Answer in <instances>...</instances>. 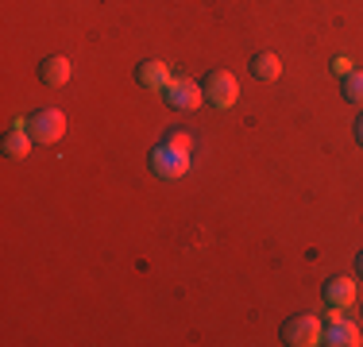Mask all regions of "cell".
<instances>
[{
    "mask_svg": "<svg viewBox=\"0 0 363 347\" xmlns=\"http://www.w3.org/2000/svg\"><path fill=\"white\" fill-rule=\"evenodd\" d=\"M23 124H28V132H31V139H35V143L55 147L58 139L66 135V112H62V108H39V112H31Z\"/></svg>",
    "mask_w": 363,
    "mask_h": 347,
    "instance_id": "obj_1",
    "label": "cell"
},
{
    "mask_svg": "<svg viewBox=\"0 0 363 347\" xmlns=\"http://www.w3.org/2000/svg\"><path fill=\"white\" fill-rule=\"evenodd\" d=\"M282 343L290 347H313V343H325V328L317 317H309V312H298V317H290L286 324H282Z\"/></svg>",
    "mask_w": 363,
    "mask_h": 347,
    "instance_id": "obj_2",
    "label": "cell"
},
{
    "mask_svg": "<svg viewBox=\"0 0 363 347\" xmlns=\"http://www.w3.org/2000/svg\"><path fill=\"white\" fill-rule=\"evenodd\" d=\"M201 89H205V101L213 104V108H232L240 97V85H236V77L228 74V69H209V77L201 81Z\"/></svg>",
    "mask_w": 363,
    "mask_h": 347,
    "instance_id": "obj_3",
    "label": "cell"
},
{
    "mask_svg": "<svg viewBox=\"0 0 363 347\" xmlns=\"http://www.w3.org/2000/svg\"><path fill=\"white\" fill-rule=\"evenodd\" d=\"M162 97L174 112H194L205 104V89L197 81H189V77H170V85L162 89Z\"/></svg>",
    "mask_w": 363,
    "mask_h": 347,
    "instance_id": "obj_4",
    "label": "cell"
},
{
    "mask_svg": "<svg viewBox=\"0 0 363 347\" xmlns=\"http://www.w3.org/2000/svg\"><path fill=\"white\" fill-rule=\"evenodd\" d=\"M151 170L159 174V178H167V181H178V178H186V174H189V154L174 151V147H167V143H159L151 151Z\"/></svg>",
    "mask_w": 363,
    "mask_h": 347,
    "instance_id": "obj_5",
    "label": "cell"
},
{
    "mask_svg": "<svg viewBox=\"0 0 363 347\" xmlns=\"http://www.w3.org/2000/svg\"><path fill=\"white\" fill-rule=\"evenodd\" d=\"M325 343H328V347H356V343H359V328L352 324V320H344L340 309H328Z\"/></svg>",
    "mask_w": 363,
    "mask_h": 347,
    "instance_id": "obj_6",
    "label": "cell"
},
{
    "mask_svg": "<svg viewBox=\"0 0 363 347\" xmlns=\"http://www.w3.org/2000/svg\"><path fill=\"white\" fill-rule=\"evenodd\" d=\"M356 282L352 278H328L325 282V290H321V297H325V305L328 309H352L356 305Z\"/></svg>",
    "mask_w": 363,
    "mask_h": 347,
    "instance_id": "obj_7",
    "label": "cell"
},
{
    "mask_svg": "<svg viewBox=\"0 0 363 347\" xmlns=\"http://www.w3.org/2000/svg\"><path fill=\"white\" fill-rule=\"evenodd\" d=\"M135 81H140L143 89L159 93L170 85V69H167V62H159V58H143V62L135 66Z\"/></svg>",
    "mask_w": 363,
    "mask_h": 347,
    "instance_id": "obj_8",
    "label": "cell"
},
{
    "mask_svg": "<svg viewBox=\"0 0 363 347\" xmlns=\"http://www.w3.org/2000/svg\"><path fill=\"white\" fill-rule=\"evenodd\" d=\"M39 81L47 85V89H58V85H66V81H70V58H62V55L43 58V62H39Z\"/></svg>",
    "mask_w": 363,
    "mask_h": 347,
    "instance_id": "obj_9",
    "label": "cell"
},
{
    "mask_svg": "<svg viewBox=\"0 0 363 347\" xmlns=\"http://www.w3.org/2000/svg\"><path fill=\"white\" fill-rule=\"evenodd\" d=\"M31 143H35V139H31L28 124H23V120H16V127L4 135V154H8V159H28Z\"/></svg>",
    "mask_w": 363,
    "mask_h": 347,
    "instance_id": "obj_10",
    "label": "cell"
},
{
    "mask_svg": "<svg viewBox=\"0 0 363 347\" xmlns=\"http://www.w3.org/2000/svg\"><path fill=\"white\" fill-rule=\"evenodd\" d=\"M252 74L259 77V81H279L282 77V58L274 55V50H259V55L252 58Z\"/></svg>",
    "mask_w": 363,
    "mask_h": 347,
    "instance_id": "obj_11",
    "label": "cell"
},
{
    "mask_svg": "<svg viewBox=\"0 0 363 347\" xmlns=\"http://www.w3.org/2000/svg\"><path fill=\"white\" fill-rule=\"evenodd\" d=\"M340 93L348 104H359L363 108V69H352L348 77H340Z\"/></svg>",
    "mask_w": 363,
    "mask_h": 347,
    "instance_id": "obj_12",
    "label": "cell"
},
{
    "mask_svg": "<svg viewBox=\"0 0 363 347\" xmlns=\"http://www.w3.org/2000/svg\"><path fill=\"white\" fill-rule=\"evenodd\" d=\"M162 143H167V147H174V151H194V135H189V132H167V139H162Z\"/></svg>",
    "mask_w": 363,
    "mask_h": 347,
    "instance_id": "obj_13",
    "label": "cell"
},
{
    "mask_svg": "<svg viewBox=\"0 0 363 347\" xmlns=\"http://www.w3.org/2000/svg\"><path fill=\"white\" fill-rule=\"evenodd\" d=\"M328 69H333L336 77H348V74H352V69H356V66H352V58H348V55H336L333 62H328Z\"/></svg>",
    "mask_w": 363,
    "mask_h": 347,
    "instance_id": "obj_14",
    "label": "cell"
},
{
    "mask_svg": "<svg viewBox=\"0 0 363 347\" xmlns=\"http://www.w3.org/2000/svg\"><path fill=\"white\" fill-rule=\"evenodd\" d=\"M356 139H359V147H363V112H359V120H356Z\"/></svg>",
    "mask_w": 363,
    "mask_h": 347,
    "instance_id": "obj_15",
    "label": "cell"
},
{
    "mask_svg": "<svg viewBox=\"0 0 363 347\" xmlns=\"http://www.w3.org/2000/svg\"><path fill=\"white\" fill-rule=\"evenodd\" d=\"M356 271H359V278H363V251L356 255Z\"/></svg>",
    "mask_w": 363,
    "mask_h": 347,
    "instance_id": "obj_16",
    "label": "cell"
}]
</instances>
